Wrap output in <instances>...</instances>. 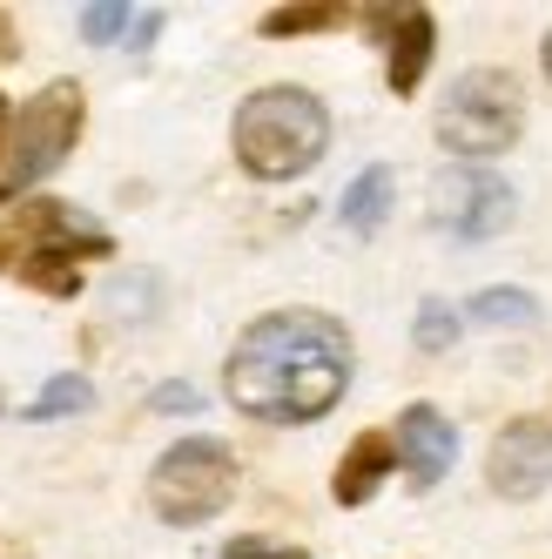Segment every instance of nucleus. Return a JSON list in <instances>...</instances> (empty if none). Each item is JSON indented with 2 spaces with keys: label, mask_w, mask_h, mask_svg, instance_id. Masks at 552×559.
<instances>
[{
  "label": "nucleus",
  "mask_w": 552,
  "mask_h": 559,
  "mask_svg": "<svg viewBox=\"0 0 552 559\" xmlns=\"http://www.w3.org/2000/svg\"><path fill=\"white\" fill-rule=\"evenodd\" d=\"M465 317H479V324H512V331H532L539 324V304L519 297V290H485V297H471Z\"/></svg>",
  "instance_id": "nucleus-15"
},
{
  "label": "nucleus",
  "mask_w": 552,
  "mask_h": 559,
  "mask_svg": "<svg viewBox=\"0 0 552 559\" xmlns=\"http://www.w3.org/2000/svg\"><path fill=\"white\" fill-rule=\"evenodd\" d=\"M95 405V391H88V378H74V371H61V378H48V391L34 397V405L21 412L27 425H48V418H74V412H88Z\"/></svg>",
  "instance_id": "nucleus-13"
},
{
  "label": "nucleus",
  "mask_w": 552,
  "mask_h": 559,
  "mask_svg": "<svg viewBox=\"0 0 552 559\" xmlns=\"http://www.w3.org/2000/svg\"><path fill=\"white\" fill-rule=\"evenodd\" d=\"M398 459H405V478H411V486L431 492V486L452 472V459H458V431H452V418L431 412V405H411V412L398 418Z\"/></svg>",
  "instance_id": "nucleus-10"
},
{
  "label": "nucleus",
  "mask_w": 552,
  "mask_h": 559,
  "mask_svg": "<svg viewBox=\"0 0 552 559\" xmlns=\"http://www.w3.org/2000/svg\"><path fill=\"white\" fill-rule=\"evenodd\" d=\"M195 405H203V397H195L189 384H163V391H155V412H195Z\"/></svg>",
  "instance_id": "nucleus-19"
},
{
  "label": "nucleus",
  "mask_w": 552,
  "mask_h": 559,
  "mask_svg": "<svg viewBox=\"0 0 552 559\" xmlns=\"http://www.w3.org/2000/svg\"><path fill=\"white\" fill-rule=\"evenodd\" d=\"M223 559H310V552H297V546H269V539H236V546H223Z\"/></svg>",
  "instance_id": "nucleus-18"
},
{
  "label": "nucleus",
  "mask_w": 552,
  "mask_h": 559,
  "mask_svg": "<svg viewBox=\"0 0 552 559\" xmlns=\"http://www.w3.org/2000/svg\"><path fill=\"white\" fill-rule=\"evenodd\" d=\"M364 34L384 48V82L391 95H418L424 68H431V41H439V27H431L424 8H358Z\"/></svg>",
  "instance_id": "nucleus-8"
},
{
  "label": "nucleus",
  "mask_w": 552,
  "mask_h": 559,
  "mask_svg": "<svg viewBox=\"0 0 552 559\" xmlns=\"http://www.w3.org/2000/svg\"><path fill=\"white\" fill-rule=\"evenodd\" d=\"M236 499V452L223 438H182L148 472V506L169 526H203Z\"/></svg>",
  "instance_id": "nucleus-5"
},
{
  "label": "nucleus",
  "mask_w": 552,
  "mask_h": 559,
  "mask_svg": "<svg viewBox=\"0 0 552 559\" xmlns=\"http://www.w3.org/2000/svg\"><path fill=\"white\" fill-rule=\"evenodd\" d=\"M391 169L384 163H371L358 182L344 189V229H358V236H371V229H384V216H391Z\"/></svg>",
  "instance_id": "nucleus-12"
},
{
  "label": "nucleus",
  "mask_w": 552,
  "mask_h": 559,
  "mask_svg": "<svg viewBox=\"0 0 552 559\" xmlns=\"http://www.w3.org/2000/svg\"><path fill=\"white\" fill-rule=\"evenodd\" d=\"M545 74H552V34H545Z\"/></svg>",
  "instance_id": "nucleus-21"
},
{
  "label": "nucleus",
  "mask_w": 552,
  "mask_h": 559,
  "mask_svg": "<svg viewBox=\"0 0 552 559\" xmlns=\"http://www.w3.org/2000/svg\"><path fill=\"white\" fill-rule=\"evenodd\" d=\"M485 478L499 499H539L552 486V425L545 418H519L499 431V445L485 459Z\"/></svg>",
  "instance_id": "nucleus-9"
},
{
  "label": "nucleus",
  "mask_w": 552,
  "mask_h": 559,
  "mask_svg": "<svg viewBox=\"0 0 552 559\" xmlns=\"http://www.w3.org/2000/svg\"><path fill=\"white\" fill-rule=\"evenodd\" d=\"M135 27V8H122V0H95V8H82V34L101 48V41H129Z\"/></svg>",
  "instance_id": "nucleus-16"
},
{
  "label": "nucleus",
  "mask_w": 552,
  "mask_h": 559,
  "mask_svg": "<svg viewBox=\"0 0 552 559\" xmlns=\"http://www.w3.org/2000/svg\"><path fill=\"white\" fill-rule=\"evenodd\" d=\"M8 135H14V115H8V102H0V169H8Z\"/></svg>",
  "instance_id": "nucleus-20"
},
{
  "label": "nucleus",
  "mask_w": 552,
  "mask_h": 559,
  "mask_svg": "<svg viewBox=\"0 0 552 559\" xmlns=\"http://www.w3.org/2000/svg\"><path fill=\"white\" fill-rule=\"evenodd\" d=\"M108 229H95L82 210L55 203V195H34L21 203L8 223H0V270L27 276L34 290L48 297H74L82 290V263L88 257H108Z\"/></svg>",
  "instance_id": "nucleus-2"
},
{
  "label": "nucleus",
  "mask_w": 552,
  "mask_h": 559,
  "mask_svg": "<svg viewBox=\"0 0 552 559\" xmlns=\"http://www.w3.org/2000/svg\"><path fill=\"white\" fill-rule=\"evenodd\" d=\"M223 391L263 425H310L350 391V331L324 310H269L236 337Z\"/></svg>",
  "instance_id": "nucleus-1"
},
{
  "label": "nucleus",
  "mask_w": 552,
  "mask_h": 559,
  "mask_svg": "<svg viewBox=\"0 0 552 559\" xmlns=\"http://www.w3.org/2000/svg\"><path fill=\"white\" fill-rule=\"evenodd\" d=\"M358 8H331V0H310V8H276L263 14V34L269 41H284V34H317V27H344Z\"/></svg>",
  "instance_id": "nucleus-14"
},
{
  "label": "nucleus",
  "mask_w": 552,
  "mask_h": 559,
  "mask_svg": "<svg viewBox=\"0 0 552 559\" xmlns=\"http://www.w3.org/2000/svg\"><path fill=\"white\" fill-rule=\"evenodd\" d=\"M452 337H458V310L424 304V310H418V350H445Z\"/></svg>",
  "instance_id": "nucleus-17"
},
{
  "label": "nucleus",
  "mask_w": 552,
  "mask_h": 559,
  "mask_svg": "<svg viewBox=\"0 0 552 559\" xmlns=\"http://www.w3.org/2000/svg\"><path fill=\"white\" fill-rule=\"evenodd\" d=\"M236 163L256 182H290L331 148V115L310 88H256L236 108Z\"/></svg>",
  "instance_id": "nucleus-3"
},
{
  "label": "nucleus",
  "mask_w": 552,
  "mask_h": 559,
  "mask_svg": "<svg viewBox=\"0 0 552 559\" xmlns=\"http://www.w3.org/2000/svg\"><path fill=\"white\" fill-rule=\"evenodd\" d=\"M82 115H88V102H82V88H74V82H48L41 95H34V102L14 115L8 169H0V195H21L27 182L55 176L68 155H74V142H82Z\"/></svg>",
  "instance_id": "nucleus-6"
},
{
  "label": "nucleus",
  "mask_w": 552,
  "mask_h": 559,
  "mask_svg": "<svg viewBox=\"0 0 552 559\" xmlns=\"http://www.w3.org/2000/svg\"><path fill=\"white\" fill-rule=\"evenodd\" d=\"M526 129V95L505 68H471L439 102V142L452 155H499Z\"/></svg>",
  "instance_id": "nucleus-4"
},
{
  "label": "nucleus",
  "mask_w": 552,
  "mask_h": 559,
  "mask_svg": "<svg viewBox=\"0 0 552 559\" xmlns=\"http://www.w3.org/2000/svg\"><path fill=\"white\" fill-rule=\"evenodd\" d=\"M398 465V438H384V431H358L350 438V452L337 459V478H331V492L337 506H364L377 486H384V472Z\"/></svg>",
  "instance_id": "nucleus-11"
},
{
  "label": "nucleus",
  "mask_w": 552,
  "mask_h": 559,
  "mask_svg": "<svg viewBox=\"0 0 552 559\" xmlns=\"http://www.w3.org/2000/svg\"><path fill=\"white\" fill-rule=\"evenodd\" d=\"M512 210H519V195H512L505 176L492 169H445L439 182H431V223H439L445 236H458V243H485V236H499L512 223Z\"/></svg>",
  "instance_id": "nucleus-7"
}]
</instances>
